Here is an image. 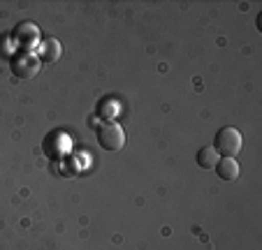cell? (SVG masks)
<instances>
[{"mask_svg":"<svg viewBox=\"0 0 262 250\" xmlns=\"http://www.w3.org/2000/svg\"><path fill=\"white\" fill-rule=\"evenodd\" d=\"M218 153H216V148L213 146H204V148H200L198 151V165L202 167V169H213L216 167V162H218Z\"/></svg>","mask_w":262,"mask_h":250,"instance_id":"cell-8","label":"cell"},{"mask_svg":"<svg viewBox=\"0 0 262 250\" xmlns=\"http://www.w3.org/2000/svg\"><path fill=\"white\" fill-rule=\"evenodd\" d=\"M244 139L242 132L237 128H221L216 134V142H213V148L221 157H237L242 153Z\"/></svg>","mask_w":262,"mask_h":250,"instance_id":"cell-1","label":"cell"},{"mask_svg":"<svg viewBox=\"0 0 262 250\" xmlns=\"http://www.w3.org/2000/svg\"><path fill=\"white\" fill-rule=\"evenodd\" d=\"M60 54H63V47H60L58 39L49 37V39H42L40 47H37V58H40V63H56V60L60 58Z\"/></svg>","mask_w":262,"mask_h":250,"instance_id":"cell-6","label":"cell"},{"mask_svg":"<svg viewBox=\"0 0 262 250\" xmlns=\"http://www.w3.org/2000/svg\"><path fill=\"white\" fill-rule=\"evenodd\" d=\"M116 111H119V104H116V100H114V98H104L102 102H100V107H98V116H100V118H104V123L114 121Z\"/></svg>","mask_w":262,"mask_h":250,"instance_id":"cell-9","label":"cell"},{"mask_svg":"<svg viewBox=\"0 0 262 250\" xmlns=\"http://www.w3.org/2000/svg\"><path fill=\"white\" fill-rule=\"evenodd\" d=\"M98 144L109 153L121 151L125 146V132L121 128V123H116V121L102 123L98 128Z\"/></svg>","mask_w":262,"mask_h":250,"instance_id":"cell-2","label":"cell"},{"mask_svg":"<svg viewBox=\"0 0 262 250\" xmlns=\"http://www.w3.org/2000/svg\"><path fill=\"white\" fill-rule=\"evenodd\" d=\"M239 172H242V167H239L237 157H218V162H216L218 178H223V181H237Z\"/></svg>","mask_w":262,"mask_h":250,"instance_id":"cell-7","label":"cell"},{"mask_svg":"<svg viewBox=\"0 0 262 250\" xmlns=\"http://www.w3.org/2000/svg\"><path fill=\"white\" fill-rule=\"evenodd\" d=\"M14 39H16V47L21 49V54H33L42 42V35H40V28L30 21H24L14 28Z\"/></svg>","mask_w":262,"mask_h":250,"instance_id":"cell-3","label":"cell"},{"mask_svg":"<svg viewBox=\"0 0 262 250\" xmlns=\"http://www.w3.org/2000/svg\"><path fill=\"white\" fill-rule=\"evenodd\" d=\"M42 63L37 58V54H19L12 60V72L19 79H33L35 74L40 72Z\"/></svg>","mask_w":262,"mask_h":250,"instance_id":"cell-5","label":"cell"},{"mask_svg":"<svg viewBox=\"0 0 262 250\" xmlns=\"http://www.w3.org/2000/svg\"><path fill=\"white\" fill-rule=\"evenodd\" d=\"M42 151H45V155L49 160H60L70 151V137L65 132H60V130H51L45 137V142H42Z\"/></svg>","mask_w":262,"mask_h":250,"instance_id":"cell-4","label":"cell"}]
</instances>
